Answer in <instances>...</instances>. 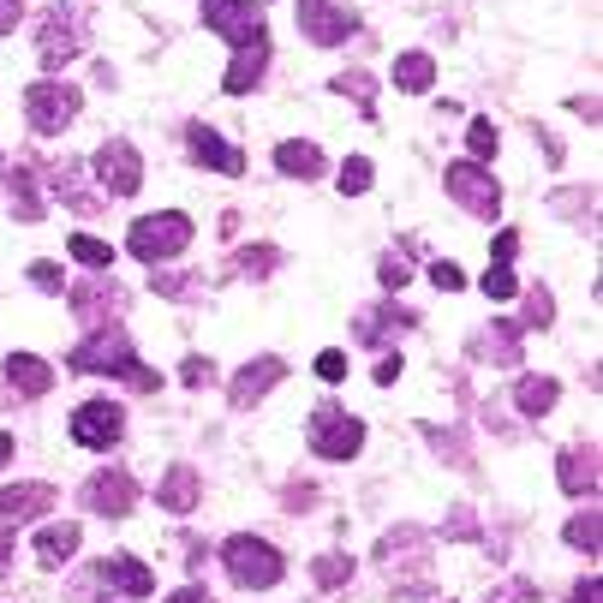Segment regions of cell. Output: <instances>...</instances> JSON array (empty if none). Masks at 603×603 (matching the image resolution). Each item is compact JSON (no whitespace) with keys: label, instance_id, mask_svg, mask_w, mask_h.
I'll return each instance as SVG.
<instances>
[{"label":"cell","instance_id":"obj_31","mask_svg":"<svg viewBox=\"0 0 603 603\" xmlns=\"http://www.w3.org/2000/svg\"><path fill=\"white\" fill-rule=\"evenodd\" d=\"M311 580L323 586V592H341L346 580H353V556H341V549H329V556L311 561Z\"/></svg>","mask_w":603,"mask_h":603},{"label":"cell","instance_id":"obj_14","mask_svg":"<svg viewBox=\"0 0 603 603\" xmlns=\"http://www.w3.org/2000/svg\"><path fill=\"white\" fill-rule=\"evenodd\" d=\"M186 144H191V162H198V168L227 174V179H239V174H246V156H239V150L227 144L222 132H215V126L191 120V126H186Z\"/></svg>","mask_w":603,"mask_h":603},{"label":"cell","instance_id":"obj_4","mask_svg":"<svg viewBox=\"0 0 603 603\" xmlns=\"http://www.w3.org/2000/svg\"><path fill=\"white\" fill-rule=\"evenodd\" d=\"M305 442H311V454H323V460H353L358 448H365V425H358L346 406H317L311 425H305Z\"/></svg>","mask_w":603,"mask_h":603},{"label":"cell","instance_id":"obj_30","mask_svg":"<svg viewBox=\"0 0 603 603\" xmlns=\"http://www.w3.org/2000/svg\"><path fill=\"white\" fill-rule=\"evenodd\" d=\"M561 537H568L574 549H586V556H598V544H603V520H598V496H592V508H580L568 525H561Z\"/></svg>","mask_w":603,"mask_h":603},{"label":"cell","instance_id":"obj_42","mask_svg":"<svg viewBox=\"0 0 603 603\" xmlns=\"http://www.w3.org/2000/svg\"><path fill=\"white\" fill-rule=\"evenodd\" d=\"M549 317H556V299H549L544 287H532V293H525V323H532V329H549Z\"/></svg>","mask_w":603,"mask_h":603},{"label":"cell","instance_id":"obj_45","mask_svg":"<svg viewBox=\"0 0 603 603\" xmlns=\"http://www.w3.org/2000/svg\"><path fill=\"white\" fill-rule=\"evenodd\" d=\"M442 532H448V537H478V520H472V508H466V503H460V508H448Z\"/></svg>","mask_w":603,"mask_h":603},{"label":"cell","instance_id":"obj_49","mask_svg":"<svg viewBox=\"0 0 603 603\" xmlns=\"http://www.w3.org/2000/svg\"><path fill=\"white\" fill-rule=\"evenodd\" d=\"M317 377H323V382H341V377H346V353H335V346H329V353H317Z\"/></svg>","mask_w":603,"mask_h":603},{"label":"cell","instance_id":"obj_24","mask_svg":"<svg viewBox=\"0 0 603 603\" xmlns=\"http://www.w3.org/2000/svg\"><path fill=\"white\" fill-rule=\"evenodd\" d=\"M7 382L12 394H24V401H36V394H48V382H55V370L43 365L36 353H12L7 358Z\"/></svg>","mask_w":603,"mask_h":603},{"label":"cell","instance_id":"obj_25","mask_svg":"<svg viewBox=\"0 0 603 603\" xmlns=\"http://www.w3.org/2000/svg\"><path fill=\"white\" fill-rule=\"evenodd\" d=\"M79 544H84L79 525H43V532H36V561H43V568H67V561L79 556Z\"/></svg>","mask_w":603,"mask_h":603},{"label":"cell","instance_id":"obj_5","mask_svg":"<svg viewBox=\"0 0 603 603\" xmlns=\"http://www.w3.org/2000/svg\"><path fill=\"white\" fill-rule=\"evenodd\" d=\"M448 198L466 215H478V222H496V215H503V186L484 174V162H448Z\"/></svg>","mask_w":603,"mask_h":603},{"label":"cell","instance_id":"obj_27","mask_svg":"<svg viewBox=\"0 0 603 603\" xmlns=\"http://www.w3.org/2000/svg\"><path fill=\"white\" fill-rule=\"evenodd\" d=\"M7 198H12V215L19 222H43V198H36V174L24 168H7Z\"/></svg>","mask_w":603,"mask_h":603},{"label":"cell","instance_id":"obj_12","mask_svg":"<svg viewBox=\"0 0 603 603\" xmlns=\"http://www.w3.org/2000/svg\"><path fill=\"white\" fill-rule=\"evenodd\" d=\"M126 436V413L114 401H84L72 413V442L79 448H114Z\"/></svg>","mask_w":603,"mask_h":603},{"label":"cell","instance_id":"obj_11","mask_svg":"<svg viewBox=\"0 0 603 603\" xmlns=\"http://www.w3.org/2000/svg\"><path fill=\"white\" fill-rule=\"evenodd\" d=\"M96 179H102V191H114V198H132V191L144 186V162H138L132 144L108 138V144L96 150Z\"/></svg>","mask_w":603,"mask_h":603},{"label":"cell","instance_id":"obj_16","mask_svg":"<svg viewBox=\"0 0 603 603\" xmlns=\"http://www.w3.org/2000/svg\"><path fill=\"white\" fill-rule=\"evenodd\" d=\"M401 329H418V317L413 311H401L394 299H382V305H365V311L353 317V335L365 341V346H389Z\"/></svg>","mask_w":603,"mask_h":603},{"label":"cell","instance_id":"obj_29","mask_svg":"<svg viewBox=\"0 0 603 603\" xmlns=\"http://www.w3.org/2000/svg\"><path fill=\"white\" fill-rule=\"evenodd\" d=\"M275 168L287 179H317V174H323V150H317V144H281Z\"/></svg>","mask_w":603,"mask_h":603},{"label":"cell","instance_id":"obj_40","mask_svg":"<svg viewBox=\"0 0 603 603\" xmlns=\"http://www.w3.org/2000/svg\"><path fill=\"white\" fill-rule=\"evenodd\" d=\"M466 144H472V162H490L496 150H503V138H496V126H490V120H472Z\"/></svg>","mask_w":603,"mask_h":603},{"label":"cell","instance_id":"obj_41","mask_svg":"<svg viewBox=\"0 0 603 603\" xmlns=\"http://www.w3.org/2000/svg\"><path fill=\"white\" fill-rule=\"evenodd\" d=\"M275 263H281V251H275V246H251V251H239V275H269Z\"/></svg>","mask_w":603,"mask_h":603},{"label":"cell","instance_id":"obj_10","mask_svg":"<svg viewBox=\"0 0 603 603\" xmlns=\"http://www.w3.org/2000/svg\"><path fill=\"white\" fill-rule=\"evenodd\" d=\"M79 55H84V24L72 19V12H48L43 36H36V60H43L48 72H67Z\"/></svg>","mask_w":603,"mask_h":603},{"label":"cell","instance_id":"obj_3","mask_svg":"<svg viewBox=\"0 0 603 603\" xmlns=\"http://www.w3.org/2000/svg\"><path fill=\"white\" fill-rule=\"evenodd\" d=\"M222 561H227V574H234L246 592H269V586L287 574V561H281V549L275 544H263V537H251V532H239V537H227V549H222Z\"/></svg>","mask_w":603,"mask_h":603},{"label":"cell","instance_id":"obj_32","mask_svg":"<svg viewBox=\"0 0 603 603\" xmlns=\"http://www.w3.org/2000/svg\"><path fill=\"white\" fill-rule=\"evenodd\" d=\"M335 96H346L358 114H377V84H370V72H341V79H335Z\"/></svg>","mask_w":603,"mask_h":603},{"label":"cell","instance_id":"obj_8","mask_svg":"<svg viewBox=\"0 0 603 603\" xmlns=\"http://www.w3.org/2000/svg\"><path fill=\"white\" fill-rule=\"evenodd\" d=\"M67 305L84 329H108L114 317L126 311V287L120 281H72L67 287Z\"/></svg>","mask_w":603,"mask_h":603},{"label":"cell","instance_id":"obj_15","mask_svg":"<svg viewBox=\"0 0 603 603\" xmlns=\"http://www.w3.org/2000/svg\"><path fill=\"white\" fill-rule=\"evenodd\" d=\"M90 580L108 586V592H126V598H150V592H156V574H150L138 556H102L96 568H90Z\"/></svg>","mask_w":603,"mask_h":603},{"label":"cell","instance_id":"obj_35","mask_svg":"<svg viewBox=\"0 0 603 603\" xmlns=\"http://www.w3.org/2000/svg\"><path fill=\"white\" fill-rule=\"evenodd\" d=\"M556 210H561V215H586V222H598V191H592V186H568V191L556 198Z\"/></svg>","mask_w":603,"mask_h":603},{"label":"cell","instance_id":"obj_18","mask_svg":"<svg viewBox=\"0 0 603 603\" xmlns=\"http://www.w3.org/2000/svg\"><path fill=\"white\" fill-rule=\"evenodd\" d=\"M466 353H472V358H484V365H520V358H525L520 323H490V329H472Z\"/></svg>","mask_w":603,"mask_h":603},{"label":"cell","instance_id":"obj_23","mask_svg":"<svg viewBox=\"0 0 603 603\" xmlns=\"http://www.w3.org/2000/svg\"><path fill=\"white\" fill-rule=\"evenodd\" d=\"M156 503L168 508V515H191V508L203 503V478H198V466H168V472H162Z\"/></svg>","mask_w":603,"mask_h":603},{"label":"cell","instance_id":"obj_6","mask_svg":"<svg viewBox=\"0 0 603 603\" xmlns=\"http://www.w3.org/2000/svg\"><path fill=\"white\" fill-rule=\"evenodd\" d=\"M24 120H31L43 138L67 132V126L79 120V90H72V84H60V79L31 84V90H24Z\"/></svg>","mask_w":603,"mask_h":603},{"label":"cell","instance_id":"obj_19","mask_svg":"<svg viewBox=\"0 0 603 603\" xmlns=\"http://www.w3.org/2000/svg\"><path fill=\"white\" fill-rule=\"evenodd\" d=\"M556 484L568 496H598V442H574L556 460Z\"/></svg>","mask_w":603,"mask_h":603},{"label":"cell","instance_id":"obj_2","mask_svg":"<svg viewBox=\"0 0 603 603\" xmlns=\"http://www.w3.org/2000/svg\"><path fill=\"white\" fill-rule=\"evenodd\" d=\"M191 246V222L179 210H162V215H138L132 222V234H126V251H132L138 263H168V258H179V251Z\"/></svg>","mask_w":603,"mask_h":603},{"label":"cell","instance_id":"obj_43","mask_svg":"<svg viewBox=\"0 0 603 603\" xmlns=\"http://www.w3.org/2000/svg\"><path fill=\"white\" fill-rule=\"evenodd\" d=\"M179 382H186V389H210V382H215V365H210L203 353H191L186 365H179Z\"/></svg>","mask_w":603,"mask_h":603},{"label":"cell","instance_id":"obj_52","mask_svg":"<svg viewBox=\"0 0 603 603\" xmlns=\"http://www.w3.org/2000/svg\"><path fill=\"white\" fill-rule=\"evenodd\" d=\"M394 377H401V358H394V353H389V358H377V382H382V389H389Z\"/></svg>","mask_w":603,"mask_h":603},{"label":"cell","instance_id":"obj_56","mask_svg":"<svg viewBox=\"0 0 603 603\" xmlns=\"http://www.w3.org/2000/svg\"><path fill=\"white\" fill-rule=\"evenodd\" d=\"M7 460H12V436L0 430V466H7Z\"/></svg>","mask_w":603,"mask_h":603},{"label":"cell","instance_id":"obj_22","mask_svg":"<svg viewBox=\"0 0 603 603\" xmlns=\"http://www.w3.org/2000/svg\"><path fill=\"white\" fill-rule=\"evenodd\" d=\"M55 503H60L55 484H7V490H0V520H36Z\"/></svg>","mask_w":603,"mask_h":603},{"label":"cell","instance_id":"obj_28","mask_svg":"<svg viewBox=\"0 0 603 603\" xmlns=\"http://www.w3.org/2000/svg\"><path fill=\"white\" fill-rule=\"evenodd\" d=\"M515 401H520L525 418H544L549 406L561 401V382H556V377H520V382H515Z\"/></svg>","mask_w":603,"mask_h":603},{"label":"cell","instance_id":"obj_50","mask_svg":"<svg viewBox=\"0 0 603 603\" xmlns=\"http://www.w3.org/2000/svg\"><path fill=\"white\" fill-rule=\"evenodd\" d=\"M568 603H603V586H598V574H592V580H580V586H574V592H568Z\"/></svg>","mask_w":603,"mask_h":603},{"label":"cell","instance_id":"obj_38","mask_svg":"<svg viewBox=\"0 0 603 603\" xmlns=\"http://www.w3.org/2000/svg\"><path fill=\"white\" fill-rule=\"evenodd\" d=\"M150 287H156L162 299H179V305H186V299H198L203 281H198V275H162V269H156V281H150Z\"/></svg>","mask_w":603,"mask_h":603},{"label":"cell","instance_id":"obj_20","mask_svg":"<svg viewBox=\"0 0 603 603\" xmlns=\"http://www.w3.org/2000/svg\"><path fill=\"white\" fill-rule=\"evenodd\" d=\"M263 72H269V36H251V43L234 48V67H227L222 90H227V96H251Z\"/></svg>","mask_w":603,"mask_h":603},{"label":"cell","instance_id":"obj_46","mask_svg":"<svg viewBox=\"0 0 603 603\" xmlns=\"http://www.w3.org/2000/svg\"><path fill=\"white\" fill-rule=\"evenodd\" d=\"M377 281H382L389 293H401V287H406V258H394V251H389V258L377 263Z\"/></svg>","mask_w":603,"mask_h":603},{"label":"cell","instance_id":"obj_47","mask_svg":"<svg viewBox=\"0 0 603 603\" xmlns=\"http://www.w3.org/2000/svg\"><path fill=\"white\" fill-rule=\"evenodd\" d=\"M515 251H520V234H515V227H503V234L490 239V263H515Z\"/></svg>","mask_w":603,"mask_h":603},{"label":"cell","instance_id":"obj_39","mask_svg":"<svg viewBox=\"0 0 603 603\" xmlns=\"http://www.w3.org/2000/svg\"><path fill=\"white\" fill-rule=\"evenodd\" d=\"M515 293H520L515 269H508V263H490V275H484V299H496V305H503V299H515Z\"/></svg>","mask_w":603,"mask_h":603},{"label":"cell","instance_id":"obj_51","mask_svg":"<svg viewBox=\"0 0 603 603\" xmlns=\"http://www.w3.org/2000/svg\"><path fill=\"white\" fill-rule=\"evenodd\" d=\"M19 19H24V0H0V36L19 31Z\"/></svg>","mask_w":603,"mask_h":603},{"label":"cell","instance_id":"obj_9","mask_svg":"<svg viewBox=\"0 0 603 603\" xmlns=\"http://www.w3.org/2000/svg\"><path fill=\"white\" fill-rule=\"evenodd\" d=\"M132 503H138V478H132V472L102 466V472H90V478H84V508H90V515L126 520V515H132Z\"/></svg>","mask_w":603,"mask_h":603},{"label":"cell","instance_id":"obj_53","mask_svg":"<svg viewBox=\"0 0 603 603\" xmlns=\"http://www.w3.org/2000/svg\"><path fill=\"white\" fill-rule=\"evenodd\" d=\"M168 603H215L210 592H203V586H186V592H174Z\"/></svg>","mask_w":603,"mask_h":603},{"label":"cell","instance_id":"obj_34","mask_svg":"<svg viewBox=\"0 0 603 603\" xmlns=\"http://www.w3.org/2000/svg\"><path fill=\"white\" fill-rule=\"evenodd\" d=\"M425 436H430V448H436V454H442V460H454V466H466V436H460V430H442V425H425Z\"/></svg>","mask_w":603,"mask_h":603},{"label":"cell","instance_id":"obj_48","mask_svg":"<svg viewBox=\"0 0 603 603\" xmlns=\"http://www.w3.org/2000/svg\"><path fill=\"white\" fill-rule=\"evenodd\" d=\"M430 281H436V287H442V293H460V287H466V275H460V263H430Z\"/></svg>","mask_w":603,"mask_h":603},{"label":"cell","instance_id":"obj_17","mask_svg":"<svg viewBox=\"0 0 603 603\" xmlns=\"http://www.w3.org/2000/svg\"><path fill=\"white\" fill-rule=\"evenodd\" d=\"M281 377H287V365H281V358H269V353H263V358H251V365H239V377L227 382V401H234L239 413H246V406H258V401H263L269 389H275Z\"/></svg>","mask_w":603,"mask_h":603},{"label":"cell","instance_id":"obj_26","mask_svg":"<svg viewBox=\"0 0 603 603\" xmlns=\"http://www.w3.org/2000/svg\"><path fill=\"white\" fill-rule=\"evenodd\" d=\"M394 84H401L406 96H430V84H436V60L425 55V48H406V55L394 60Z\"/></svg>","mask_w":603,"mask_h":603},{"label":"cell","instance_id":"obj_36","mask_svg":"<svg viewBox=\"0 0 603 603\" xmlns=\"http://www.w3.org/2000/svg\"><path fill=\"white\" fill-rule=\"evenodd\" d=\"M370 179H377V174H370L365 156H346V162H341V191H346V198H365Z\"/></svg>","mask_w":603,"mask_h":603},{"label":"cell","instance_id":"obj_44","mask_svg":"<svg viewBox=\"0 0 603 603\" xmlns=\"http://www.w3.org/2000/svg\"><path fill=\"white\" fill-rule=\"evenodd\" d=\"M31 281H36L43 293H67V287H72V281H67V269H60V263H31Z\"/></svg>","mask_w":603,"mask_h":603},{"label":"cell","instance_id":"obj_13","mask_svg":"<svg viewBox=\"0 0 603 603\" xmlns=\"http://www.w3.org/2000/svg\"><path fill=\"white\" fill-rule=\"evenodd\" d=\"M203 24H210L215 36H227V43H251V36H269L263 31V12L251 7V0H203Z\"/></svg>","mask_w":603,"mask_h":603},{"label":"cell","instance_id":"obj_21","mask_svg":"<svg viewBox=\"0 0 603 603\" xmlns=\"http://www.w3.org/2000/svg\"><path fill=\"white\" fill-rule=\"evenodd\" d=\"M55 198L67 203V210H79V215H102L108 210V198L102 191H90V179H84V162H55Z\"/></svg>","mask_w":603,"mask_h":603},{"label":"cell","instance_id":"obj_1","mask_svg":"<svg viewBox=\"0 0 603 603\" xmlns=\"http://www.w3.org/2000/svg\"><path fill=\"white\" fill-rule=\"evenodd\" d=\"M67 370H102V377H126L138 394H156L162 389V377L138 358V346H132V335H120V329H90V341H79L67 353Z\"/></svg>","mask_w":603,"mask_h":603},{"label":"cell","instance_id":"obj_55","mask_svg":"<svg viewBox=\"0 0 603 603\" xmlns=\"http://www.w3.org/2000/svg\"><path fill=\"white\" fill-rule=\"evenodd\" d=\"M12 561V532H0V568Z\"/></svg>","mask_w":603,"mask_h":603},{"label":"cell","instance_id":"obj_37","mask_svg":"<svg viewBox=\"0 0 603 603\" xmlns=\"http://www.w3.org/2000/svg\"><path fill=\"white\" fill-rule=\"evenodd\" d=\"M484 603H544V592H537L532 580H503L484 592Z\"/></svg>","mask_w":603,"mask_h":603},{"label":"cell","instance_id":"obj_54","mask_svg":"<svg viewBox=\"0 0 603 603\" xmlns=\"http://www.w3.org/2000/svg\"><path fill=\"white\" fill-rule=\"evenodd\" d=\"M574 114H580V120H592V126H598V96H574Z\"/></svg>","mask_w":603,"mask_h":603},{"label":"cell","instance_id":"obj_33","mask_svg":"<svg viewBox=\"0 0 603 603\" xmlns=\"http://www.w3.org/2000/svg\"><path fill=\"white\" fill-rule=\"evenodd\" d=\"M67 251H72L84 269H108V263H114V246H108V239H96V234H72Z\"/></svg>","mask_w":603,"mask_h":603},{"label":"cell","instance_id":"obj_7","mask_svg":"<svg viewBox=\"0 0 603 603\" xmlns=\"http://www.w3.org/2000/svg\"><path fill=\"white\" fill-rule=\"evenodd\" d=\"M299 31L311 48H341L358 31V12L341 7V0H299Z\"/></svg>","mask_w":603,"mask_h":603}]
</instances>
